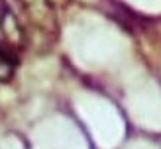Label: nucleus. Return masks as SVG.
<instances>
[{
  "label": "nucleus",
  "mask_w": 161,
  "mask_h": 149,
  "mask_svg": "<svg viewBox=\"0 0 161 149\" xmlns=\"http://www.w3.org/2000/svg\"><path fill=\"white\" fill-rule=\"evenodd\" d=\"M0 29H2L4 41L14 45H24L26 41V34H24L22 24L18 22L16 14L10 10V8H2L0 10Z\"/></svg>",
  "instance_id": "nucleus-1"
},
{
  "label": "nucleus",
  "mask_w": 161,
  "mask_h": 149,
  "mask_svg": "<svg viewBox=\"0 0 161 149\" xmlns=\"http://www.w3.org/2000/svg\"><path fill=\"white\" fill-rule=\"evenodd\" d=\"M18 65V53L6 41H0V82H8L14 77V69Z\"/></svg>",
  "instance_id": "nucleus-2"
}]
</instances>
